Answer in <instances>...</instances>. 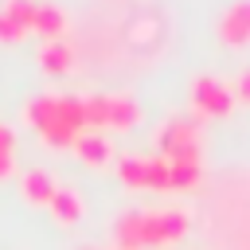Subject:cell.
Segmentation results:
<instances>
[{
  "label": "cell",
  "instance_id": "ac0fdd59",
  "mask_svg": "<svg viewBox=\"0 0 250 250\" xmlns=\"http://www.w3.org/2000/svg\"><path fill=\"white\" fill-rule=\"evenodd\" d=\"M234 94L250 102V70H242V74H238V86H234Z\"/></svg>",
  "mask_w": 250,
  "mask_h": 250
},
{
  "label": "cell",
  "instance_id": "30bf717a",
  "mask_svg": "<svg viewBox=\"0 0 250 250\" xmlns=\"http://www.w3.org/2000/svg\"><path fill=\"white\" fill-rule=\"evenodd\" d=\"M74 152L86 160V164H109V156H113V145H109V137L105 133H98V129H86L78 141H74Z\"/></svg>",
  "mask_w": 250,
  "mask_h": 250
},
{
  "label": "cell",
  "instance_id": "ba28073f",
  "mask_svg": "<svg viewBox=\"0 0 250 250\" xmlns=\"http://www.w3.org/2000/svg\"><path fill=\"white\" fill-rule=\"evenodd\" d=\"M35 59H39V70L43 74H70L74 70V47L66 39H47Z\"/></svg>",
  "mask_w": 250,
  "mask_h": 250
},
{
  "label": "cell",
  "instance_id": "8992f818",
  "mask_svg": "<svg viewBox=\"0 0 250 250\" xmlns=\"http://www.w3.org/2000/svg\"><path fill=\"white\" fill-rule=\"evenodd\" d=\"M39 0H4L0 4V43H16L35 27Z\"/></svg>",
  "mask_w": 250,
  "mask_h": 250
},
{
  "label": "cell",
  "instance_id": "9c48e42d",
  "mask_svg": "<svg viewBox=\"0 0 250 250\" xmlns=\"http://www.w3.org/2000/svg\"><path fill=\"white\" fill-rule=\"evenodd\" d=\"M20 191H23V199L27 203H51V195L59 191V184H55V176L47 172V168H27L23 172V180H20Z\"/></svg>",
  "mask_w": 250,
  "mask_h": 250
},
{
  "label": "cell",
  "instance_id": "7a4b0ae2",
  "mask_svg": "<svg viewBox=\"0 0 250 250\" xmlns=\"http://www.w3.org/2000/svg\"><path fill=\"white\" fill-rule=\"evenodd\" d=\"M82 109H86V129H117V133H129L133 125H141V105L133 94H90L82 98Z\"/></svg>",
  "mask_w": 250,
  "mask_h": 250
},
{
  "label": "cell",
  "instance_id": "9a60e30c",
  "mask_svg": "<svg viewBox=\"0 0 250 250\" xmlns=\"http://www.w3.org/2000/svg\"><path fill=\"white\" fill-rule=\"evenodd\" d=\"M117 176H121L125 188H145V156L125 152V156L117 160Z\"/></svg>",
  "mask_w": 250,
  "mask_h": 250
},
{
  "label": "cell",
  "instance_id": "52a82bcc",
  "mask_svg": "<svg viewBox=\"0 0 250 250\" xmlns=\"http://www.w3.org/2000/svg\"><path fill=\"white\" fill-rule=\"evenodd\" d=\"M219 39L227 47L250 43V0H230V8L219 16Z\"/></svg>",
  "mask_w": 250,
  "mask_h": 250
},
{
  "label": "cell",
  "instance_id": "5bb4252c",
  "mask_svg": "<svg viewBox=\"0 0 250 250\" xmlns=\"http://www.w3.org/2000/svg\"><path fill=\"white\" fill-rule=\"evenodd\" d=\"M168 164H172V191H188L199 184V172H203L199 160H168Z\"/></svg>",
  "mask_w": 250,
  "mask_h": 250
},
{
  "label": "cell",
  "instance_id": "d6986e66",
  "mask_svg": "<svg viewBox=\"0 0 250 250\" xmlns=\"http://www.w3.org/2000/svg\"><path fill=\"white\" fill-rule=\"evenodd\" d=\"M78 250H94V246H78Z\"/></svg>",
  "mask_w": 250,
  "mask_h": 250
},
{
  "label": "cell",
  "instance_id": "4fadbf2b",
  "mask_svg": "<svg viewBox=\"0 0 250 250\" xmlns=\"http://www.w3.org/2000/svg\"><path fill=\"white\" fill-rule=\"evenodd\" d=\"M145 188L172 191V164L164 156H145Z\"/></svg>",
  "mask_w": 250,
  "mask_h": 250
},
{
  "label": "cell",
  "instance_id": "8fae6325",
  "mask_svg": "<svg viewBox=\"0 0 250 250\" xmlns=\"http://www.w3.org/2000/svg\"><path fill=\"white\" fill-rule=\"evenodd\" d=\"M31 31H39L43 43H47V39H62V35H66V12H62L59 4L43 0V4L35 8V27H31Z\"/></svg>",
  "mask_w": 250,
  "mask_h": 250
},
{
  "label": "cell",
  "instance_id": "277c9868",
  "mask_svg": "<svg viewBox=\"0 0 250 250\" xmlns=\"http://www.w3.org/2000/svg\"><path fill=\"white\" fill-rule=\"evenodd\" d=\"M191 227V215L180 211V207H160V211H141V234H145V246H168V242H180Z\"/></svg>",
  "mask_w": 250,
  "mask_h": 250
},
{
  "label": "cell",
  "instance_id": "6da1fadb",
  "mask_svg": "<svg viewBox=\"0 0 250 250\" xmlns=\"http://www.w3.org/2000/svg\"><path fill=\"white\" fill-rule=\"evenodd\" d=\"M23 121H27L51 148H74V141L86 133V109H82V98H74V94H59V90L35 94V98L23 105Z\"/></svg>",
  "mask_w": 250,
  "mask_h": 250
},
{
  "label": "cell",
  "instance_id": "e0dca14e",
  "mask_svg": "<svg viewBox=\"0 0 250 250\" xmlns=\"http://www.w3.org/2000/svg\"><path fill=\"white\" fill-rule=\"evenodd\" d=\"M16 176V152H0V180Z\"/></svg>",
  "mask_w": 250,
  "mask_h": 250
},
{
  "label": "cell",
  "instance_id": "5b68a950",
  "mask_svg": "<svg viewBox=\"0 0 250 250\" xmlns=\"http://www.w3.org/2000/svg\"><path fill=\"white\" fill-rule=\"evenodd\" d=\"M191 105L199 117H227L234 105V90L215 74H199L191 82Z\"/></svg>",
  "mask_w": 250,
  "mask_h": 250
},
{
  "label": "cell",
  "instance_id": "2e32d148",
  "mask_svg": "<svg viewBox=\"0 0 250 250\" xmlns=\"http://www.w3.org/2000/svg\"><path fill=\"white\" fill-rule=\"evenodd\" d=\"M0 152H16V133H12V125H4V121H0Z\"/></svg>",
  "mask_w": 250,
  "mask_h": 250
},
{
  "label": "cell",
  "instance_id": "3957f363",
  "mask_svg": "<svg viewBox=\"0 0 250 250\" xmlns=\"http://www.w3.org/2000/svg\"><path fill=\"white\" fill-rule=\"evenodd\" d=\"M156 156L164 160H199V125L195 117H168L156 133Z\"/></svg>",
  "mask_w": 250,
  "mask_h": 250
},
{
  "label": "cell",
  "instance_id": "7c38bea8",
  "mask_svg": "<svg viewBox=\"0 0 250 250\" xmlns=\"http://www.w3.org/2000/svg\"><path fill=\"white\" fill-rule=\"evenodd\" d=\"M47 207H51V215H55V219H59L62 227H70V223H78V219H82V211H86V203H82V195H78L74 188H62V184H59V191L51 195V203H47Z\"/></svg>",
  "mask_w": 250,
  "mask_h": 250
}]
</instances>
